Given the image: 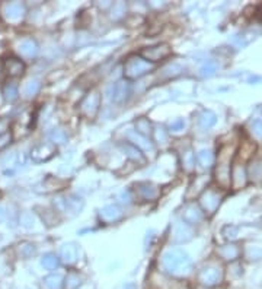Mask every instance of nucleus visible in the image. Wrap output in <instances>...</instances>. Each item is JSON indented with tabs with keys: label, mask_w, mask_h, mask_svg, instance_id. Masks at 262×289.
Segmentation results:
<instances>
[{
	"label": "nucleus",
	"mask_w": 262,
	"mask_h": 289,
	"mask_svg": "<svg viewBox=\"0 0 262 289\" xmlns=\"http://www.w3.org/2000/svg\"><path fill=\"white\" fill-rule=\"evenodd\" d=\"M214 67H216V64L213 61H208L206 66L203 67V75H211L214 72Z\"/></svg>",
	"instance_id": "obj_18"
},
{
	"label": "nucleus",
	"mask_w": 262,
	"mask_h": 289,
	"mask_svg": "<svg viewBox=\"0 0 262 289\" xmlns=\"http://www.w3.org/2000/svg\"><path fill=\"white\" fill-rule=\"evenodd\" d=\"M251 175L255 177V178H261L262 177V164H254L251 167Z\"/></svg>",
	"instance_id": "obj_17"
},
{
	"label": "nucleus",
	"mask_w": 262,
	"mask_h": 289,
	"mask_svg": "<svg viewBox=\"0 0 262 289\" xmlns=\"http://www.w3.org/2000/svg\"><path fill=\"white\" fill-rule=\"evenodd\" d=\"M3 218H4V212H3V209L0 208V221H1Z\"/></svg>",
	"instance_id": "obj_21"
},
{
	"label": "nucleus",
	"mask_w": 262,
	"mask_h": 289,
	"mask_svg": "<svg viewBox=\"0 0 262 289\" xmlns=\"http://www.w3.org/2000/svg\"><path fill=\"white\" fill-rule=\"evenodd\" d=\"M3 70L12 77H18L20 76L23 72H25V64L20 58L15 57H9L4 60L3 63Z\"/></svg>",
	"instance_id": "obj_4"
},
{
	"label": "nucleus",
	"mask_w": 262,
	"mask_h": 289,
	"mask_svg": "<svg viewBox=\"0 0 262 289\" xmlns=\"http://www.w3.org/2000/svg\"><path fill=\"white\" fill-rule=\"evenodd\" d=\"M198 161H200V164L203 167H208L213 162V156H211L210 152H201V154L198 155Z\"/></svg>",
	"instance_id": "obj_15"
},
{
	"label": "nucleus",
	"mask_w": 262,
	"mask_h": 289,
	"mask_svg": "<svg viewBox=\"0 0 262 289\" xmlns=\"http://www.w3.org/2000/svg\"><path fill=\"white\" fill-rule=\"evenodd\" d=\"M3 96L7 102H13L18 98V86L12 82L6 83L3 86Z\"/></svg>",
	"instance_id": "obj_9"
},
{
	"label": "nucleus",
	"mask_w": 262,
	"mask_h": 289,
	"mask_svg": "<svg viewBox=\"0 0 262 289\" xmlns=\"http://www.w3.org/2000/svg\"><path fill=\"white\" fill-rule=\"evenodd\" d=\"M34 251L35 250H34L31 246H26V247H23V249H22V253H23V256H25V257H28L29 254H34Z\"/></svg>",
	"instance_id": "obj_20"
},
{
	"label": "nucleus",
	"mask_w": 262,
	"mask_h": 289,
	"mask_svg": "<svg viewBox=\"0 0 262 289\" xmlns=\"http://www.w3.org/2000/svg\"><path fill=\"white\" fill-rule=\"evenodd\" d=\"M45 289H63V281L58 275H50L44 279Z\"/></svg>",
	"instance_id": "obj_10"
},
{
	"label": "nucleus",
	"mask_w": 262,
	"mask_h": 289,
	"mask_svg": "<svg viewBox=\"0 0 262 289\" xmlns=\"http://www.w3.org/2000/svg\"><path fill=\"white\" fill-rule=\"evenodd\" d=\"M163 269L170 276L182 278L191 273L192 263L185 253H182L181 250H172L166 253L163 257Z\"/></svg>",
	"instance_id": "obj_1"
},
{
	"label": "nucleus",
	"mask_w": 262,
	"mask_h": 289,
	"mask_svg": "<svg viewBox=\"0 0 262 289\" xmlns=\"http://www.w3.org/2000/svg\"><path fill=\"white\" fill-rule=\"evenodd\" d=\"M127 94H129V85L124 83V82H118V83L114 86L113 99L121 101V99H124V98L127 96Z\"/></svg>",
	"instance_id": "obj_11"
},
{
	"label": "nucleus",
	"mask_w": 262,
	"mask_h": 289,
	"mask_svg": "<svg viewBox=\"0 0 262 289\" xmlns=\"http://www.w3.org/2000/svg\"><path fill=\"white\" fill-rule=\"evenodd\" d=\"M254 127H255V133H257V135L262 136V121L261 120H257V121L254 123Z\"/></svg>",
	"instance_id": "obj_19"
},
{
	"label": "nucleus",
	"mask_w": 262,
	"mask_h": 289,
	"mask_svg": "<svg viewBox=\"0 0 262 289\" xmlns=\"http://www.w3.org/2000/svg\"><path fill=\"white\" fill-rule=\"evenodd\" d=\"M149 63L141 57L130 58L127 61V66H126V75L130 79H134V77L144 75L146 72H149Z\"/></svg>",
	"instance_id": "obj_3"
},
{
	"label": "nucleus",
	"mask_w": 262,
	"mask_h": 289,
	"mask_svg": "<svg viewBox=\"0 0 262 289\" xmlns=\"http://www.w3.org/2000/svg\"><path fill=\"white\" fill-rule=\"evenodd\" d=\"M200 282L206 287H214L216 284L220 282L222 275L216 268H208V269H203L200 273Z\"/></svg>",
	"instance_id": "obj_5"
},
{
	"label": "nucleus",
	"mask_w": 262,
	"mask_h": 289,
	"mask_svg": "<svg viewBox=\"0 0 262 289\" xmlns=\"http://www.w3.org/2000/svg\"><path fill=\"white\" fill-rule=\"evenodd\" d=\"M201 203H203V208L206 209L207 212L213 213L220 203V197L214 192H207L201 199Z\"/></svg>",
	"instance_id": "obj_7"
},
{
	"label": "nucleus",
	"mask_w": 262,
	"mask_h": 289,
	"mask_svg": "<svg viewBox=\"0 0 262 289\" xmlns=\"http://www.w3.org/2000/svg\"><path fill=\"white\" fill-rule=\"evenodd\" d=\"M38 89H39V83H38L37 80H29V82L26 83L23 92H25V95L28 96V98H31V96H34L37 94Z\"/></svg>",
	"instance_id": "obj_14"
},
{
	"label": "nucleus",
	"mask_w": 262,
	"mask_h": 289,
	"mask_svg": "<svg viewBox=\"0 0 262 289\" xmlns=\"http://www.w3.org/2000/svg\"><path fill=\"white\" fill-rule=\"evenodd\" d=\"M38 48L37 44L32 41V39H23L20 44H19V53L26 58L34 57L37 54Z\"/></svg>",
	"instance_id": "obj_8"
},
{
	"label": "nucleus",
	"mask_w": 262,
	"mask_h": 289,
	"mask_svg": "<svg viewBox=\"0 0 262 289\" xmlns=\"http://www.w3.org/2000/svg\"><path fill=\"white\" fill-rule=\"evenodd\" d=\"M10 139H12V135H10L9 132L1 133V135H0V149L6 148V146L10 143Z\"/></svg>",
	"instance_id": "obj_16"
},
{
	"label": "nucleus",
	"mask_w": 262,
	"mask_h": 289,
	"mask_svg": "<svg viewBox=\"0 0 262 289\" xmlns=\"http://www.w3.org/2000/svg\"><path fill=\"white\" fill-rule=\"evenodd\" d=\"M23 12H25L23 4H20V3H7L4 6L3 15L9 22H18L19 19H22Z\"/></svg>",
	"instance_id": "obj_6"
},
{
	"label": "nucleus",
	"mask_w": 262,
	"mask_h": 289,
	"mask_svg": "<svg viewBox=\"0 0 262 289\" xmlns=\"http://www.w3.org/2000/svg\"><path fill=\"white\" fill-rule=\"evenodd\" d=\"M170 54V48H169L168 44H157L154 47H150L147 50H143L140 53V57L143 60H146L147 63H156V61H160L163 58H166Z\"/></svg>",
	"instance_id": "obj_2"
},
{
	"label": "nucleus",
	"mask_w": 262,
	"mask_h": 289,
	"mask_svg": "<svg viewBox=\"0 0 262 289\" xmlns=\"http://www.w3.org/2000/svg\"><path fill=\"white\" fill-rule=\"evenodd\" d=\"M42 266L48 270L56 269L57 266H58V260H57L56 256H54V254H47V256H44V257H42Z\"/></svg>",
	"instance_id": "obj_12"
},
{
	"label": "nucleus",
	"mask_w": 262,
	"mask_h": 289,
	"mask_svg": "<svg viewBox=\"0 0 262 289\" xmlns=\"http://www.w3.org/2000/svg\"><path fill=\"white\" fill-rule=\"evenodd\" d=\"M220 254H222V257H225L226 260H233L239 256V250L235 246H230V247H223L220 250Z\"/></svg>",
	"instance_id": "obj_13"
}]
</instances>
